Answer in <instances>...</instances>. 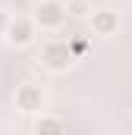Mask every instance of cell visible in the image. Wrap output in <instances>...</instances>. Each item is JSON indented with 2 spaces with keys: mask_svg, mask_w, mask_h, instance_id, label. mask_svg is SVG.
Wrapping results in <instances>:
<instances>
[{
  "mask_svg": "<svg viewBox=\"0 0 132 135\" xmlns=\"http://www.w3.org/2000/svg\"><path fill=\"white\" fill-rule=\"evenodd\" d=\"M10 19H13V16H6V13L0 9V38L6 35V28H10Z\"/></svg>",
  "mask_w": 132,
  "mask_h": 135,
  "instance_id": "cell-9",
  "label": "cell"
},
{
  "mask_svg": "<svg viewBox=\"0 0 132 135\" xmlns=\"http://www.w3.org/2000/svg\"><path fill=\"white\" fill-rule=\"evenodd\" d=\"M35 35H38V22H35L32 16H25V13H16L13 19H10V28H6V44L13 47V50H22V47H29L35 41Z\"/></svg>",
  "mask_w": 132,
  "mask_h": 135,
  "instance_id": "cell-1",
  "label": "cell"
},
{
  "mask_svg": "<svg viewBox=\"0 0 132 135\" xmlns=\"http://www.w3.org/2000/svg\"><path fill=\"white\" fill-rule=\"evenodd\" d=\"M13 9H19V13H29V0H13Z\"/></svg>",
  "mask_w": 132,
  "mask_h": 135,
  "instance_id": "cell-10",
  "label": "cell"
},
{
  "mask_svg": "<svg viewBox=\"0 0 132 135\" xmlns=\"http://www.w3.org/2000/svg\"><path fill=\"white\" fill-rule=\"evenodd\" d=\"M69 47H72V54H76V60H79V57H85V54H88V44H85V41H82V38H76V41H69Z\"/></svg>",
  "mask_w": 132,
  "mask_h": 135,
  "instance_id": "cell-8",
  "label": "cell"
},
{
  "mask_svg": "<svg viewBox=\"0 0 132 135\" xmlns=\"http://www.w3.org/2000/svg\"><path fill=\"white\" fill-rule=\"evenodd\" d=\"M66 16H69V9L63 3H57V0H41L38 6H32V19L38 22V28H44V32H57L66 22Z\"/></svg>",
  "mask_w": 132,
  "mask_h": 135,
  "instance_id": "cell-2",
  "label": "cell"
},
{
  "mask_svg": "<svg viewBox=\"0 0 132 135\" xmlns=\"http://www.w3.org/2000/svg\"><path fill=\"white\" fill-rule=\"evenodd\" d=\"M129 113H132V98H129Z\"/></svg>",
  "mask_w": 132,
  "mask_h": 135,
  "instance_id": "cell-11",
  "label": "cell"
},
{
  "mask_svg": "<svg viewBox=\"0 0 132 135\" xmlns=\"http://www.w3.org/2000/svg\"><path fill=\"white\" fill-rule=\"evenodd\" d=\"M72 60H76V54H72L69 41H47L41 47V63L50 72H66V69L72 66Z\"/></svg>",
  "mask_w": 132,
  "mask_h": 135,
  "instance_id": "cell-3",
  "label": "cell"
},
{
  "mask_svg": "<svg viewBox=\"0 0 132 135\" xmlns=\"http://www.w3.org/2000/svg\"><path fill=\"white\" fill-rule=\"evenodd\" d=\"M13 101H16V110H22V113H41V107H44V91H41V85L25 82V85L16 88Z\"/></svg>",
  "mask_w": 132,
  "mask_h": 135,
  "instance_id": "cell-4",
  "label": "cell"
},
{
  "mask_svg": "<svg viewBox=\"0 0 132 135\" xmlns=\"http://www.w3.org/2000/svg\"><path fill=\"white\" fill-rule=\"evenodd\" d=\"M91 32L101 35V38H110V35L120 32V13L104 6V9H95L91 13Z\"/></svg>",
  "mask_w": 132,
  "mask_h": 135,
  "instance_id": "cell-5",
  "label": "cell"
},
{
  "mask_svg": "<svg viewBox=\"0 0 132 135\" xmlns=\"http://www.w3.org/2000/svg\"><path fill=\"white\" fill-rule=\"evenodd\" d=\"M32 129H35L38 135H60V132L66 129V123H63V119H57V116H44V113H41V116L35 119Z\"/></svg>",
  "mask_w": 132,
  "mask_h": 135,
  "instance_id": "cell-6",
  "label": "cell"
},
{
  "mask_svg": "<svg viewBox=\"0 0 132 135\" xmlns=\"http://www.w3.org/2000/svg\"><path fill=\"white\" fill-rule=\"evenodd\" d=\"M66 9H69V16H88L91 3L88 0H66Z\"/></svg>",
  "mask_w": 132,
  "mask_h": 135,
  "instance_id": "cell-7",
  "label": "cell"
}]
</instances>
